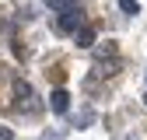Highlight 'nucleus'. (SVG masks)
<instances>
[{
  "label": "nucleus",
  "instance_id": "nucleus-1",
  "mask_svg": "<svg viewBox=\"0 0 147 140\" xmlns=\"http://www.w3.org/2000/svg\"><path fill=\"white\" fill-rule=\"evenodd\" d=\"M81 25H84V14H81V7H70V11H63V14H60V21H56V28H60L63 35L77 32Z\"/></svg>",
  "mask_w": 147,
  "mask_h": 140
},
{
  "label": "nucleus",
  "instance_id": "nucleus-2",
  "mask_svg": "<svg viewBox=\"0 0 147 140\" xmlns=\"http://www.w3.org/2000/svg\"><path fill=\"white\" fill-rule=\"evenodd\" d=\"M49 109L53 112H67L70 109V91H67V88H56V91L49 95Z\"/></svg>",
  "mask_w": 147,
  "mask_h": 140
},
{
  "label": "nucleus",
  "instance_id": "nucleus-3",
  "mask_svg": "<svg viewBox=\"0 0 147 140\" xmlns=\"http://www.w3.org/2000/svg\"><path fill=\"white\" fill-rule=\"evenodd\" d=\"M74 35H77V46L81 49H91V46H95V28H91V25H81Z\"/></svg>",
  "mask_w": 147,
  "mask_h": 140
},
{
  "label": "nucleus",
  "instance_id": "nucleus-4",
  "mask_svg": "<svg viewBox=\"0 0 147 140\" xmlns=\"http://www.w3.org/2000/svg\"><path fill=\"white\" fill-rule=\"evenodd\" d=\"M14 95L21 98V102H28V98H32V84H28V81H14Z\"/></svg>",
  "mask_w": 147,
  "mask_h": 140
},
{
  "label": "nucleus",
  "instance_id": "nucleus-5",
  "mask_svg": "<svg viewBox=\"0 0 147 140\" xmlns=\"http://www.w3.org/2000/svg\"><path fill=\"white\" fill-rule=\"evenodd\" d=\"M46 4H49L53 11H70V7H81L77 0H46Z\"/></svg>",
  "mask_w": 147,
  "mask_h": 140
},
{
  "label": "nucleus",
  "instance_id": "nucleus-6",
  "mask_svg": "<svg viewBox=\"0 0 147 140\" xmlns=\"http://www.w3.org/2000/svg\"><path fill=\"white\" fill-rule=\"evenodd\" d=\"M119 7H123L126 14H137V11H140V0H119Z\"/></svg>",
  "mask_w": 147,
  "mask_h": 140
},
{
  "label": "nucleus",
  "instance_id": "nucleus-7",
  "mask_svg": "<svg viewBox=\"0 0 147 140\" xmlns=\"http://www.w3.org/2000/svg\"><path fill=\"white\" fill-rule=\"evenodd\" d=\"M0 140H14V133H11L7 126H0Z\"/></svg>",
  "mask_w": 147,
  "mask_h": 140
},
{
  "label": "nucleus",
  "instance_id": "nucleus-8",
  "mask_svg": "<svg viewBox=\"0 0 147 140\" xmlns=\"http://www.w3.org/2000/svg\"><path fill=\"white\" fill-rule=\"evenodd\" d=\"M144 105H147V91H144Z\"/></svg>",
  "mask_w": 147,
  "mask_h": 140
}]
</instances>
